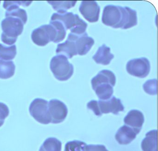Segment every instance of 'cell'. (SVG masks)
<instances>
[{
	"mask_svg": "<svg viewBox=\"0 0 158 151\" xmlns=\"http://www.w3.org/2000/svg\"><path fill=\"white\" fill-rule=\"evenodd\" d=\"M17 49L15 45L6 46L0 44V59L4 61L14 59L17 54Z\"/></svg>",
	"mask_w": 158,
	"mask_h": 151,
	"instance_id": "cell-24",
	"label": "cell"
},
{
	"mask_svg": "<svg viewBox=\"0 0 158 151\" xmlns=\"http://www.w3.org/2000/svg\"><path fill=\"white\" fill-rule=\"evenodd\" d=\"M116 82V77L114 74L108 70L101 71L97 76L91 81L92 88L94 89L97 85L103 83H108L114 86Z\"/></svg>",
	"mask_w": 158,
	"mask_h": 151,
	"instance_id": "cell-16",
	"label": "cell"
},
{
	"mask_svg": "<svg viewBox=\"0 0 158 151\" xmlns=\"http://www.w3.org/2000/svg\"><path fill=\"white\" fill-rule=\"evenodd\" d=\"M48 112L51 119V123L58 124L66 118L68 109L63 102L58 99H52L48 103Z\"/></svg>",
	"mask_w": 158,
	"mask_h": 151,
	"instance_id": "cell-9",
	"label": "cell"
},
{
	"mask_svg": "<svg viewBox=\"0 0 158 151\" xmlns=\"http://www.w3.org/2000/svg\"><path fill=\"white\" fill-rule=\"evenodd\" d=\"M124 122L126 125L133 128L139 133L144 123V115L139 110H130L124 119Z\"/></svg>",
	"mask_w": 158,
	"mask_h": 151,
	"instance_id": "cell-13",
	"label": "cell"
},
{
	"mask_svg": "<svg viewBox=\"0 0 158 151\" xmlns=\"http://www.w3.org/2000/svg\"><path fill=\"white\" fill-rule=\"evenodd\" d=\"M85 151H109L103 145H86Z\"/></svg>",
	"mask_w": 158,
	"mask_h": 151,
	"instance_id": "cell-28",
	"label": "cell"
},
{
	"mask_svg": "<svg viewBox=\"0 0 158 151\" xmlns=\"http://www.w3.org/2000/svg\"><path fill=\"white\" fill-rule=\"evenodd\" d=\"M123 7L108 5L104 7L102 13V23L114 28H121L123 17Z\"/></svg>",
	"mask_w": 158,
	"mask_h": 151,
	"instance_id": "cell-6",
	"label": "cell"
},
{
	"mask_svg": "<svg viewBox=\"0 0 158 151\" xmlns=\"http://www.w3.org/2000/svg\"><path fill=\"white\" fill-rule=\"evenodd\" d=\"M143 151H157V131L153 130L146 134L141 142Z\"/></svg>",
	"mask_w": 158,
	"mask_h": 151,
	"instance_id": "cell-19",
	"label": "cell"
},
{
	"mask_svg": "<svg viewBox=\"0 0 158 151\" xmlns=\"http://www.w3.org/2000/svg\"><path fill=\"white\" fill-rule=\"evenodd\" d=\"M70 34L75 42L77 54L80 56L85 55L95 44L94 39L89 37L86 33L81 35Z\"/></svg>",
	"mask_w": 158,
	"mask_h": 151,
	"instance_id": "cell-12",
	"label": "cell"
},
{
	"mask_svg": "<svg viewBox=\"0 0 158 151\" xmlns=\"http://www.w3.org/2000/svg\"><path fill=\"white\" fill-rule=\"evenodd\" d=\"M98 105L102 114L112 113L118 115L119 112L123 111L124 109L121 100L114 96L108 100H99L98 102Z\"/></svg>",
	"mask_w": 158,
	"mask_h": 151,
	"instance_id": "cell-11",
	"label": "cell"
},
{
	"mask_svg": "<svg viewBox=\"0 0 158 151\" xmlns=\"http://www.w3.org/2000/svg\"><path fill=\"white\" fill-rule=\"evenodd\" d=\"M62 143L55 138H48L43 143L39 151H61Z\"/></svg>",
	"mask_w": 158,
	"mask_h": 151,
	"instance_id": "cell-23",
	"label": "cell"
},
{
	"mask_svg": "<svg viewBox=\"0 0 158 151\" xmlns=\"http://www.w3.org/2000/svg\"><path fill=\"white\" fill-rule=\"evenodd\" d=\"M77 1H48V3L52 6L58 13L63 14L67 12V10L75 6Z\"/></svg>",
	"mask_w": 158,
	"mask_h": 151,
	"instance_id": "cell-22",
	"label": "cell"
},
{
	"mask_svg": "<svg viewBox=\"0 0 158 151\" xmlns=\"http://www.w3.org/2000/svg\"><path fill=\"white\" fill-rule=\"evenodd\" d=\"M23 22L14 17H7L2 22V40L8 46H12L16 42L18 36L24 29Z\"/></svg>",
	"mask_w": 158,
	"mask_h": 151,
	"instance_id": "cell-3",
	"label": "cell"
},
{
	"mask_svg": "<svg viewBox=\"0 0 158 151\" xmlns=\"http://www.w3.org/2000/svg\"><path fill=\"white\" fill-rule=\"evenodd\" d=\"M58 21L60 22L66 30H70L71 34L81 35L86 33L88 25L79 17L78 14L73 13H65L63 14L54 13L52 16L51 21Z\"/></svg>",
	"mask_w": 158,
	"mask_h": 151,
	"instance_id": "cell-2",
	"label": "cell"
},
{
	"mask_svg": "<svg viewBox=\"0 0 158 151\" xmlns=\"http://www.w3.org/2000/svg\"><path fill=\"white\" fill-rule=\"evenodd\" d=\"M137 132L133 128L126 125L118 129L115 135V139L121 145H127L135 139Z\"/></svg>",
	"mask_w": 158,
	"mask_h": 151,
	"instance_id": "cell-14",
	"label": "cell"
},
{
	"mask_svg": "<svg viewBox=\"0 0 158 151\" xmlns=\"http://www.w3.org/2000/svg\"><path fill=\"white\" fill-rule=\"evenodd\" d=\"M50 67L54 77L60 81H67L73 74V66L64 55H58L52 58Z\"/></svg>",
	"mask_w": 158,
	"mask_h": 151,
	"instance_id": "cell-4",
	"label": "cell"
},
{
	"mask_svg": "<svg viewBox=\"0 0 158 151\" xmlns=\"http://www.w3.org/2000/svg\"><path fill=\"white\" fill-rule=\"evenodd\" d=\"M123 17L121 28L127 29L137 25V17L136 11L129 7H123Z\"/></svg>",
	"mask_w": 158,
	"mask_h": 151,
	"instance_id": "cell-18",
	"label": "cell"
},
{
	"mask_svg": "<svg viewBox=\"0 0 158 151\" xmlns=\"http://www.w3.org/2000/svg\"><path fill=\"white\" fill-rule=\"evenodd\" d=\"M79 10L83 17L89 23L97 22L98 21L100 8L95 1H83Z\"/></svg>",
	"mask_w": 158,
	"mask_h": 151,
	"instance_id": "cell-10",
	"label": "cell"
},
{
	"mask_svg": "<svg viewBox=\"0 0 158 151\" xmlns=\"http://www.w3.org/2000/svg\"><path fill=\"white\" fill-rule=\"evenodd\" d=\"M87 108L89 109H91L97 116H101L102 114L100 112L99 109L98 101L96 100H91L87 104Z\"/></svg>",
	"mask_w": 158,
	"mask_h": 151,
	"instance_id": "cell-27",
	"label": "cell"
},
{
	"mask_svg": "<svg viewBox=\"0 0 158 151\" xmlns=\"http://www.w3.org/2000/svg\"><path fill=\"white\" fill-rule=\"evenodd\" d=\"M126 70L130 75L138 78H145L149 74L150 63L145 58L134 59L127 62Z\"/></svg>",
	"mask_w": 158,
	"mask_h": 151,
	"instance_id": "cell-8",
	"label": "cell"
},
{
	"mask_svg": "<svg viewBox=\"0 0 158 151\" xmlns=\"http://www.w3.org/2000/svg\"><path fill=\"white\" fill-rule=\"evenodd\" d=\"M113 86L108 83H103L97 85L93 90L98 97L102 100L110 99L113 93Z\"/></svg>",
	"mask_w": 158,
	"mask_h": 151,
	"instance_id": "cell-21",
	"label": "cell"
},
{
	"mask_svg": "<svg viewBox=\"0 0 158 151\" xmlns=\"http://www.w3.org/2000/svg\"><path fill=\"white\" fill-rule=\"evenodd\" d=\"M56 52L57 54H62L70 59L77 55L75 42L71 34L68 35L65 42L58 45Z\"/></svg>",
	"mask_w": 158,
	"mask_h": 151,
	"instance_id": "cell-15",
	"label": "cell"
},
{
	"mask_svg": "<svg viewBox=\"0 0 158 151\" xmlns=\"http://www.w3.org/2000/svg\"><path fill=\"white\" fill-rule=\"evenodd\" d=\"M30 115L36 121L41 124L51 122L48 112V102L45 99L36 98L29 106Z\"/></svg>",
	"mask_w": 158,
	"mask_h": 151,
	"instance_id": "cell-5",
	"label": "cell"
},
{
	"mask_svg": "<svg viewBox=\"0 0 158 151\" xmlns=\"http://www.w3.org/2000/svg\"><path fill=\"white\" fill-rule=\"evenodd\" d=\"M66 30L63 25L58 21H50L34 30L31 35L32 41L40 46H45L50 42L58 43L65 38Z\"/></svg>",
	"mask_w": 158,
	"mask_h": 151,
	"instance_id": "cell-1",
	"label": "cell"
},
{
	"mask_svg": "<svg viewBox=\"0 0 158 151\" xmlns=\"http://www.w3.org/2000/svg\"><path fill=\"white\" fill-rule=\"evenodd\" d=\"M0 2H1V1H0Z\"/></svg>",
	"mask_w": 158,
	"mask_h": 151,
	"instance_id": "cell-29",
	"label": "cell"
},
{
	"mask_svg": "<svg viewBox=\"0 0 158 151\" xmlns=\"http://www.w3.org/2000/svg\"><path fill=\"white\" fill-rule=\"evenodd\" d=\"M10 113L9 108L4 103H0V127L4 124L5 119L9 116Z\"/></svg>",
	"mask_w": 158,
	"mask_h": 151,
	"instance_id": "cell-26",
	"label": "cell"
},
{
	"mask_svg": "<svg viewBox=\"0 0 158 151\" xmlns=\"http://www.w3.org/2000/svg\"><path fill=\"white\" fill-rule=\"evenodd\" d=\"M32 1H5L3 3V8L7 10L5 16L14 17L20 19L24 24L26 23L27 20V14L24 10L20 9V6L28 7L32 2Z\"/></svg>",
	"mask_w": 158,
	"mask_h": 151,
	"instance_id": "cell-7",
	"label": "cell"
},
{
	"mask_svg": "<svg viewBox=\"0 0 158 151\" xmlns=\"http://www.w3.org/2000/svg\"><path fill=\"white\" fill-rule=\"evenodd\" d=\"M15 66L13 62L0 60V79H8L13 76Z\"/></svg>",
	"mask_w": 158,
	"mask_h": 151,
	"instance_id": "cell-20",
	"label": "cell"
},
{
	"mask_svg": "<svg viewBox=\"0 0 158 151\" xmlns=\"http://www.w3.org/2000/svg\"><path fill=\"white\" fill-rule=\"evenodd\" d=\"M114 58V55L111 53L110 48L105 44L99 47L95 55L92 57L96 63L103 65H109Z\"/></svg>",
	"mask_w": 158,
	"mask_h": 151,
	"instance_id": "cell-17",
	"label": "cell"
},
{
	"mask_svg": "<svg viewBox=\"0 0 158 151\" xmlns=\"http://www.w3.org/2000/svg\"><path fill=\"white\" fill-rule=\"evenodd\" d=\"M86 144L83 141H74L65 145L64 151H85Z\"/></svg>",
	"mask_w": 158,
	"mask_h": 151,
	"instance_id": "cell-25",
	"label": "cell"
}]
</instances>
